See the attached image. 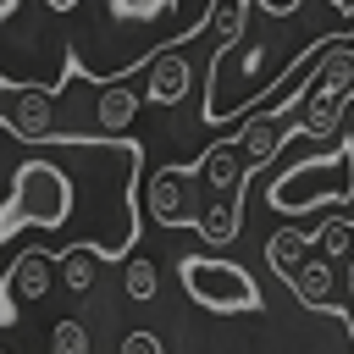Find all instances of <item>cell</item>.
Returning a JSON list of instances; mask_svg holds the SVG:
<instances>
[{
	"instance_id": "cell-18",
	"label": "cell",
	"mask_w": 354,
	"mask_h": 354,
	"mask_svg": "<svg viewBox=\"0 0 354 354\" xmlns=\"http://www.w3.org/2000/svg\"><path fill=\"white\" fill-rule=\"evenodd\" d=\"M326 6H332V11L343 17V22H354V0H326Z\"/></svg>"
},
{
	"instance_id": "cell-12",
	"label": "cell",
	"mask_w": 354,
	"mask_h": 354,
	"mask_svg": "<svg viewBox=\"0 0 354 354\" xmlns=\"http://www.w3.org/2000/svg\"><path fill=\"white\" fill-rule=\"evenodd\" d=\"M177 0H105V17L111 22H133V28H149L171 11Z\"/></svg>"
},
{
	"instance_id": "cell-4",
	"label": "cell",
	"mask_w": 354,
	"mask_h": 354,
	"mask_svg": "<svg viewBox=\"0 0 354 354\" xmlns=\"http://www.w3.org/2000/svg\"><path fill=\"white\" fill-rule=\"evenodd\" d=\"M61 83H17L11 94H0L6 100V127L0 133L17 138V144H55L61 138L55 133V94H61Z\"/></svg>"
},
{
	"instance_id": "cell-13",
	"label": "cell",
	"mask_w": 354,
	"mask_h": 354,
	"mask_svg": "<svg viewBox=\"0 0 354 354\" xmlns=\"http://www.w3.org/2000/svg\"><path fill=\"white\" fill-rule=\"evenodd\" d=\"M88 348H94V332L77 315H66V321L50 326V354H88Z\"/></svg>"
},
{
	"instance_id": "cell-17",
	"label": "cell",
	"mask_w": 354,
	"mask_h": 354,
	"mask_svg": "<svg viewBox=\"0 0 354 354\" xmlns=\"http://www.w3.org/2000/svg\"><path fill=\"white\" fill-rule=\"evenodd\" d=\"M22 310H17V293H11V282H0V326H11Z\"/></svg>"
},
{
	"instance_id": "cell-20",
	"label": "cell",
	"mask_w": 354,
	"mask_h": 354,
	"mask_svg": "<svg viewBox=\"0 0 354 354\" xmlns=\"http://www.w3.org/2000/svg\"><path fill=\"white\" fill-rule=\"evenodd\" d=\"M0 354H11V348H6V343H0Z\"/></svg>"
},
{
	"instance_id": "cell-15",
	"label": "cell",
	"mask_w": 354,
	"mask_h": 354,
	"mask_svg": "<svg viewBox=\"0 0 354 354\" xmlns=\"http://www.w3.org/2000/svg\"><path fill=\"white\" fill-rule=\"evenodd\" d=\"M348 238H354V221H343V216H337V221H326V227L315 232L321 254H343V249H348Z\"/></svg>"
},
{
	"instance_id": "cell-9",
	"label": "cell",
	"mask_w": 354,
	"mask_h": 354,
	"mask_svg": "<svg viewBox=\"0 0 354 354\" xmlns=\"http://www.w3.org/2000/svg\"><path fill=\"white\" fill-rule=\"evenodd\" d=\"M310 243H315V232H304V227H282V232H271V238H266V260H271V271L288 282V277L310 260Z\"/></svg>"
},
{
	"instance_id": "cell-8",
	"label": "cell",
	"mask_w": 354,
	"mask_h": 354,
	"mask_svg": "<svg viewBox=\"0 0 354 354\" xmlns=\"http://www.w3.org/2000/svg\"><path fill=\"white\" fill-rule=\"evenodd\" d=\"M50 277H55V254H44V249H22V254L11 260V271H6L17 304H39V299L50 293Z\"/></svg>"
},
{
	"instance_id": "cell-16",
	"label": "cell",
	"mask_w": 354,
	"mask_h": 354,
	"mask_svg": "<svg viewBox=\"0 0 354 354\" xmlns=\"http://www.w3.org/2000/svg\"><path fill=\"white\" fill-rule=\"evenodd\" d=\"M116 354H166V348H160V337H155V332H127Z\"/></svg>"
},
{
	"instance_id": "cell-14",
	"label": "cell",
	"mask_w": 354,
	"mask_h": 354,
	"mask_svg": "<svg viewBox=\"0 0 354 354\" xmlns=\"http://www.w3.org/2000/svg\"><path fill=\"white\" fill-rule=\"evenodd\" d=\"M122 282H127V293H133L138 304H149V299H155V288H160V277H155V260L133 254V260H127V271H122Z\"/></svg>"
},
{
	"instance_id": "cell-5",
	"label": "cell",
	"mask_w": 354,
	"mask_h": 354,
	"mask_svg": "<svg viewBox=\"0 0 354 354\" xmlns=\"http://www.w3.org/2000/svg\"><path fill=\"white\" fill-rule=\"evenodd\" d=\"M194 166H160L149 177V216L160 227H199V205H194Z\"/></svg>"
},
{
	"instance_id": "cell-10",
	"label": "cell",
	"mask_w": 354,
	"mask_h": 354,
	"mask_svg": "<svg viewBox=\"0 0 354 354\" xmlns=\"http://www.w3.org/2000/svg\"><path fill=\"white\" fill-rule=\"evenodd\" d=\"M288 288L299 293V304L326 310V299H332V266H326V260H304V266L288 277Z\"/></svg>"
},
{
	"instance_id": "cell-7",
	"label": "cell",
	"mask_w": 354,
	"mask_h": 354,
	"mask_svg": "<svg viewBox=\"0 0 354 354\" xmlns=\"http://www.w3.org/2000/svg\"><path fill=\"white\" fill-rule=\"evenodd\" d=\"M138 105H144V94L133 88V83H105L100 88V100H94V127L105 133V138H122L127 127H133V116H138Z\"/></svg>"
},
{
	"instance_id": "cell-3",
	"label": "cell",
	"mask_w": 354,
	"mask_h": 354,
	"mask_svg": "<svg viewBox=\"0 0 354 354\" xmlns=\"http://www.w3.org/2000/svg\"><path fill=\"white\" fill-rule=\"evenodd\" d=\"M177 282H183V293L199 310H216V315H249V310H260V282L243 266H232V260L183 254L177 260Z\"/></svg>"
},
{
	"instance_id": "cell-2",
	"label": "cell",
	"mask_w": 354,
	"mask_h": 354,
	"mask_svg": "<svg viewBox=\"0 0 354 354\" xmlns=\"http://www.w3.org/2000/svg\"><path fill=\"white\" fill-rule=\"evenodd\" d=\"M343 199H354V138H343L332 155L299 160L288 177H277L266 188V205L282 210V216H304V210L343 205Z\"/></svg>"
},
{
	"instance_id": "cell-19",
	"label": "cell",
	"mask_w": 354,
	"mask_h": 354,
	"mask_svg": "<svg viewBox=\"0 0 354 354\" xmlns=\"http://www.w3.org/2000/svg\"><path fill=\"white\" fill-rule=\"evenodd\" d=\"M17 11H22V0H0V22H11Z\"/></svg>"
},
{
	"instance_id": "cell-6",
	"label": "cell",
	"mask_w": 354,
	"mask_h": 354,
	"mask_svg": "<svg viewBox=\"0 0 354 354\" xmlns=\"http://www.w3.org/2000/svg\"><path fill=\"white\" fill-rule=\"evenodd\" d=\"M188 83H194L188 55H183V50H160V55L149 61V88H144V100H149V105H177V100L188 94Z\"/></svg>"
},
{
	"instance_id": "cell-11",
	"label": "cell",
	"mask_w": 354,
	"mask_h": 354,
	"mask_svg": "<svg viewBox=\"0 0 354 354\" xmlns=\"http://www.w3.org/2000/svg\"><path fill=\"white\" fill-rule=\"evenodd\" d=\"M100 254L94 249H83V243H66L61 254H55V266H61V282L72 288V293H88L94 288V277H100V266H94Z\"/></svg>"
},
{
	"instance_id": "cell-1",
	"label": "cell",
	"mask_w": 354,
	"mask_h": 354,
	"mask_svg": "<svg viewBox=\"0 0 354 354\" xmlns=\"http://www.w3.org/2000/svg\"><path fill=\"white\" fill-rule=\"evenodd\" d=\"M77 177L66 160L55 155H28L17 160L11 171V194L0 205V243H11L17 232L39 227V232H61L72 227V210H77Z\"/></svg>"
}]
</instances>
